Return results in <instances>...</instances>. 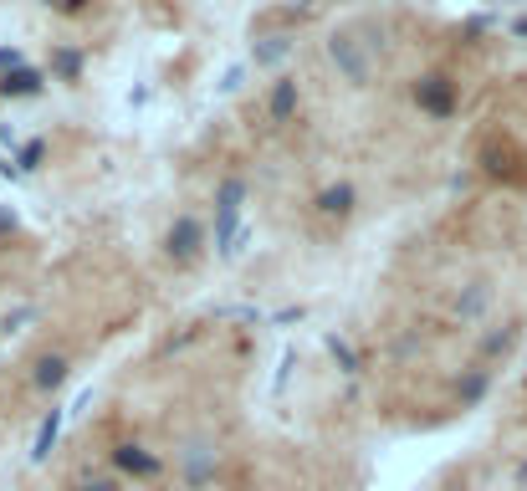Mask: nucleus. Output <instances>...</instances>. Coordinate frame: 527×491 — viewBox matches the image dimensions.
<instances>
[{"instance_id": "3", "label": "nucleus", "mask_w": 527, "mask_h": 491, "mask_svg": "<svg viewBox=\"0 0 527 491\" xmlns=\"http://www.w3.org/2000/svg\"><path fill=\"white\" fill-rule=\"evenodd\" d=\"M36 384H41V389H52V384H62V359H47V364H41Z\"/></svg>"}, {"instance_id": "1", "label": "nucleus", "mask_w": 527, "mask_h": 491, "mask_svg": "<svg viewBox=\"0 0 527 491\" xmlns=\"http://www.w3.org/2000/svg\"><path fill=\"white\" fill-rule=\"evenodd\" d=\"M113 461H118V471H128V476H154V471H159V461H154V456H144L139 445H123V451H118Z\"/></svg>"}, {"instance_id": "2", "label": "nucleus", "mask_w": 527, "mask_h": 491, "mask_svg": "<svg viewBox=\"0 0 527 491\" xmlns=\"http://www.w3.org/2000/svg\"><path fill=\"white\" fill-rule=\"evenodd\" d=\"M348 200H354V190L338 185V190H328V195H323V210H328V215H343V210H348Z\"/></svg>"}, {"instance_id": "4", "label": "nucleus", "mask_w": 527, "mask_h": 491, "mask_svg": "<svg viewBox=\"0 0 527 491\" xmlns=\"http://www.w3.org/2000/svg\"><path fill=\"white\" fill-rule=\"evenodd\" d=\"M77 491H118V481H108V476H98V481H82Z\"/></svg>"}]
</instances>
